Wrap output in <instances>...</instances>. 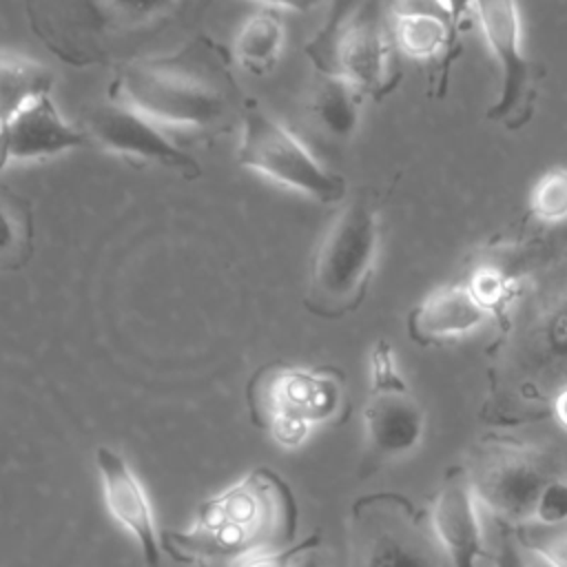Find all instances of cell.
<instances>
[{"label": "cell", "mask_w": 567, "mask_h": 567, "mask_svg": "<svg viewBox=\"0 0 567 567\" xmlns=\"http://www.w3.org/2000/svg\"><path fill=\"white\" fill-rule=\"evenodd\" d=\"M474 299L494 317L514 297V279L494 264H478L467 279H463Z\"/></svg>", "instance_id": "cell-23"}, {"label": "cell", "mask_w": 567, "mask_h": 567, "mask_svg": "<svg viewBox=\"0 0 567 567\" xmlns=\"http://www.w3.org/2000/svg\"><path fill=\"white\" fill-rule=\"evenodd\" d=\"M363 93L334 73H321L308 97L312 122L332 140L348 142L354 137L361 120Z\"/></svg>", "instance_id": "cell-16"}, {"label": "cell", "mask_w": 567, "mask_h": 567, "mask_svg": "<svg viewBox=\"0 0 567 567\" xmlns=\"http://www.w3.org/2000/svg\"><path fill=\"white\" fill-rule=\"evenodd\" d=\"M82 131L89 142L97 144V148L131 164L162 166L186 179H197L202 175L199 162L168 140V135L159 131V124L124 104L106 100L104 104L93 106L84 117Z\"/></svg>", "instance_id": "cell-10"}, {"label": "cell", "mask_w": 567, "mask_h": 567, "mask_svg": "<svg viewBox=\"0 0 567 567\" xmlns=\"http://www.w3.org/2000/svg\"><path fill=\"white\" fill-rule=\"evenodd\" d=\"M299 505L288 481L255 467L228 489L204 501L188 529H168L162 547L186 565L239 563L297 543Z\"/></svg>", "instance_id": "cell-2"}, {"label": "cell", "mask_w": 567, "mask_h": 567, "mask_svg": "<svg viewBox=\"0 0 567 567\" xmlns=\"http://www.w3.org/2000/svg\"><path fill=\"white\" fill-rule=\"evenodd\" d=\"M284 40L286 33L279 13L272 9H261L241 24L235 38L233 58L250 73H266L277 64Z\"/></svg>", "instance_id": "cell-19"}, {"label": "cell", "mask_w": 567, "mask_h": 567, "mask_svg": "<svg viewBox=\"0 0 567 567\" xmlns=\"http://www.w3.org/2000/svg\"><path fill=\"white\" fill-rule=\"evenodd\" d=\"M33 255V210L13 188L0 182V272L24 268Z\"/></svg>", "instance_id": "cell-18"}, {"label": "cell", "mask_w": 567, "mask_h": 567, "mask_svg": "<svg viewBox=\"0 0 567 567\" xmlns=\"http://www.w3.org/2000/svg\"><path fill=\"white\" fill-rule=\"evenodd\" d=\"M233 53L210 35H195L179 49L124 62L109 82V100L159 126L195 131L224 128L239 115L241 89Z\"/></svg>", "instance_id": "cell-1"}, {"label": "cell", "mask_w": 567, "mask_h": 567, "mask_svg": "<svg viewBox=\"0 0 567 567\" xmlns=\"http://www.w3.org/2000/svg\"><path fill=\"white\" fill-rule=\"evenodd\" d=\"M525 551L547 567H567V525H538L534 520L509 525Z\"/></svg>", "instance_id": "cell-22"}, {"label": "cell", "mask_w": 567, "mask_h": 567, "mask_svg": "<svg viewBox=\"0 0 567 567\" xmlns=\"http://www.w3.org/2000/svg\"><path fill=\"white\" fill-rule=\"evenodd\" d=\"M86 144V133L66 122L51 95H44L0 126V173L11 162L53 157Z\"/></svg>", "instance_id": "cell-14"}, {"label": "cell", "mask_w": 567, "mask_h": 567, "mask_svg": "<svg viewBox=\"0 0 567 567\" xmlns=\"http://www.w3.org/2000/svg\"><path fill=\"white\" fill-rule=\"evenodd\" d=\"M237 162L319 204H339L348 193L343 175L326 168L310 148L255 97H246L239 111Z\"/></svg>", "instance_id": "cell-6"}, {"label": "cell", "mask_w": 567, "mask_h": 567, "mask_svg": "<svg viewBox=\"0 0 567 567\" xmlns=\"http://www.w3.org/2000/svg\"><path fill=\"white\" fill-rule=\"evenodd\" d=\"M182 0H93L97 16L111 27L142 29L168 18Z\"/></svg>", "instance_id": "cell-20"}, {"label": "cell", "mask_w": 567, "mask_h": 567, "mask_svg": "<svg viewBox=\"0 0 567 567\" xmlns=\"http://www.w3.org/2000/svg\"><path fill=\"white\" fill-rule=\"evenodd\" d=\"M445 2H447L450 11H452L454 22L461 27V24L465 22L467 13H472V7H474V2H476V0H445Z\"/></svg>", "instance_id": "cell-30"}, {"label": "cell", "mask_w": 567, "mask_h": 567, "mask_svg": "<svg viewBox=\"0 0 567 567\" xmlns=\"http://www.w3.org/2000/svg\"><path fill=\"white\" fill-rule=\"evenodd\" d=\"M430 527L441 554L452 567H481L489 563L483 536L481 505L472 492L465 465H450L427 509Z\"/></svg>", "instance_id": "cell-12"}, {"label": "cell", "mask_w": 567, "mask_h": 567, "mask_svg": "<svg viewBox=\"0 0 567 567\" xmlns=\"http://www.w3.org/2000/svg\"><path fill=\"white\" fill-rule=\"evenodd\" d=\"M53 73L40 62L0 51V126L27 104L51 95Z\"/></svg>", "instance_id": "cell-17"}, {"label": "cell", "mask_w": 567, "mask_h": 567, "mask_svg": "<svg viewBox=\"0 0 567 567\" xmlns=\"http://www.w3.org/2000/svg\"><path fill=\"white\" fill-rule=\"evenodd\" d=\"M496 527H498V540H496V549L489 551V565L492 567H529L525 549L516 540L512 527L501 520H496Z\"/></svg>", "instance_id": "cell-27"}, {"label": "cell", "mask_w": 567, "mask_h": 567, "mask_svg": "<svg viewBox=\"0 0 567 567\" xmlns=\"http://www.w3.org/2000/svg\"><path fill=\"white\" fill-rule=\"evenodd\" d=\"M95 467L100 472V483L104 492L106 507L140 545L142 560L146 567H159L162 560V540L155 525L153 507L142 487L140 478L124 461V456L109 445H97Z\"/></svg>", "instance_id": "cell-13"}, {"label": "cell", "mask_w": 567, "mask_h": 567, "mask_svg": "<svg viewBox=\"0 0 567 567\" xmlns=\"http://www.w3.org/2000/svg\"><path fill=\"white\" fill-rule=\"evenodd\" d=\"M529 213L543 224L567 221V166L545 171L529 193Z\"/></svg>", "instance_id": "cell-21"}, {"label": "cell", "mask_w": 567, "mask_h": 567, "mask_svg": "<svg viewBox=\"0 0 567 567\" xmlns=\"http://www.w3.org/2000/svg\"><path fill=\"white\" fill-rule=\"evenodd\" d=\"M492 315L474 299L465 281L427 292L408 315V334L419 346H434L467 337L485 326Z\"/></svg>", "instance_id": "cell-15"}, {"label": "cell", "mask_w": 567, "mask_h": 567, "mask_svg": "<svg viewBox=\"0 0 567 567\" xmlns=\"http://www.w3.org/2000/svg\"><path fill=\"white\" fill-rule=\"evenodd\" d=\"M427 412L399 370L392 346L379 339L370 352V390L363 405L361 474L410 456L423 443Z\"/></svg>", "instance_id": "cell-7"}, {"label": "cell", "mask_w": 567, "mask_h": 567, "mask_svg": "<svg viewBox=\"0 0 567 567\" xmlns=\"http://www.w3.org/2000/svg\"><path fill=\"white\" fill-rule=\"evenodd\" d=\"M532 520L538 525H549V527L567 525V478L551 476L543 485V489L534 503Z\"/></svg>", "instance_id": "cell-25"}, {"label": "cell", "mask_w": 567, "mask_h": 567, "mask_svg": "<svg viewBox=\"0 0 567 567\" xmlns=\"http://www.w3.org/2000/svg\"><path fill=\"white\" fill-rule=\"evenodd\" d=\"M463 465L478 505L507 525L529 523L543 485L556 476L538 447L505 436L478 441Z\"/></svg>", "instance_id": "cell-8"}, {"label": "cell", "mask_w": 567, "mask_h": 567, "mask_svg": "<svg viewBox=\"0 0 567 567\" xmlns=\"http://www.w3.org/2000/svg\"><path fill=\"white\" fill-rule=\"evenodd\" d=\"M551 416L563 430H567V383L560 385L551 396Z\"/></svg>", "instance_id": "cell-29"}, {"label": "cell", "mask_w": 567, "mask_h": 567, "mask_svg": "<svg viewBox=\"0 0 567 567\" xmlns=\"http://www.w3.org/2000/svg\"><path fill=\"white\" fill-rule=\"evenodd\" d=\"M268 9H286V11H297V13H308L317 7H328L330 0H255Z\"/></svg>", "instance_id": "cell-28"}, {"label": "cell", "mask_w": 567, "mask_h": 567, "mask_svg": "<svg viewBox=\"0 0 567 567\" xmlns=\"http://www.w3.org/2000/svg\"><path fill=\"white\" fill-rule=\"evenodd\" d=\"M321 545V532H312L310 536L284 547V549H275V551H264V554H255L250 558L239 560L235 567H295L297 560L308 554L319 549Z\"/></svg>", "instance_id": "cell-26"}, {"label": "cell", "mask_w": 567, "mask_h": 567, "mask_svg": "<svg viewBox=\"0 0 567 567\" xmlns=\"http://www.w3.org/2000/svg\"><path fill=\"white\" fill-rule=\"evenodd\" d=\"M255 427L286 450L299 447L312 427L343 421L348 412L343 374L332 368L266 363L246 385Z\"/></svg>", "instance_id": "cell-4"}, {"label": "cell", "mask_w": 567, "mask_h": 567, "mask_svg": "<svg viewBox=\"0 0 567 567\" xmlns=\"http://www.w3.org/2000/svg\"><path fill=\"white\" fill-rule=\"evenodd\" d=\"M392 38L365 7L337 33L319 73H334L357 86L363 95L385 97L399 82L392 62Z\"/></svg>", "instance_id": "cell-11"}, {"label": "cell", "mask_w": 567, "mask_h": 567, "mask_svg": "<svg viewBox=\"0 0 567 567\" xmlns=\"http://www.w3.org/2000/svg\"><path fill=\"white\" fill-rule=\"evenodd\" d=\"M381 248L374 202L359 193L348 199L321 235L308 272L303 306L321 319H341L365 299Z\"/></svg>", "instance_id": "cell-3"}, {"label": "cell", "mask_w": 567, "mask_h": 567, "mask_svg": "<svg viewBox=\"0 0 567 567\" xmlns=\"http://www.w3.org/2000/svg\"><path fill=\"white\" fill-rule=\"evenodd\" d=\"M315 551H317V549H315ZM315 551L303 554V556L297 560V565H295V567H321V563L315 558Z\"/></svg>", "instance_id": "cell-31"}, {"label": "cell", "mask_w": 567, "mask_h": 567, "mask_svg": "<svg viewBox=\"0 0 567 567\" xmlns=\"http://www.w3.org/2000/svg\"><path fill=\"white\" fill-rule=\"evenodd\" d=\"M368 4V0H330L326 7V18L319 27V31L312 35V40H308L306 44V55L312 60V64L317 66L323 55L328 53L332 40L337 38V33Z\"/></svg>", "instance_id": "cell-24"}, {"label": "cell", "mask_w": 567, "mask_h": 567, "mask_svg": "<svg viewBox=\"0 0 567 567\" xmlns=\"http://www.w3.org/2000/svg\"><path fill=\"white\" fill-rule=\"evenodd\" d=\"M472 13L501 69V89L485 115L507 131H518L534 117L536 109V80L525 53L518 2L476 0Z\"/></svg>", "instance_id": "cell-9"}, {"label": "cell", "mask_w": 567, "mask_h": 567, "mask_svg": "<svg viewBox=\"0 0 567 567\" xmlns=\"http://www.w3.org/2000/svg\"><path fill=\"white\" fill-rule=\"evenodd\" d=\"M348 567H443L427 512L401 492L352 501Z\"/></svg>", "instance_id": "cell-5"}]
</instances>
